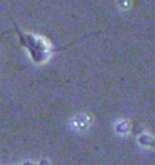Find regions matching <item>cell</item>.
I'll use <instances>...</instances> for the list:
<instances>
[{"mask_svg":"<svg viewBox=\"0 0 155 165\" xmlns=\"http://www.w3.org/2000/svg\"><path fill=\"white\" fill-rule=\"evenodd\" d=\"M16 33L18 34L20 38V44L27 49V51L29 52L31 60L35 63H44L46 62L51 54H52V49L51 46L47 44V41L40 36H36L34 34L23 33L20 31V28L16 26Z\"/></svg>","mask_w":155,"mask_h":165,"instance_id":"6da1fadb","label":"cell"}]
</instances>
